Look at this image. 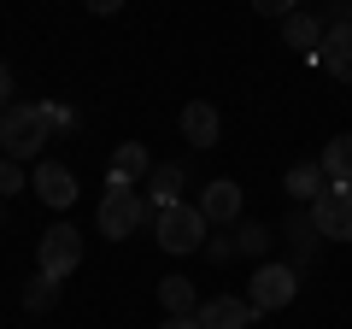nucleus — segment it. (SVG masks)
Returning a JSON list of instances; mask_svg holds the SVG:
<instances>
[{"label":"nucleus","instance_id":"obj_17","mask_svg":"<svg viewBox=\"0 0 352 329\" xmlns=\"http://www.w3.org/2000/svg\"><path fill=\"white\" fill-rule=\"evenodd\" d=\"M282 189H288L294 200H317V194H323V164H294L288 177H282Z\"/></svg>","mask_w":352,"mask_h":329},{"label":"nucleus","instance_id":"obj_16","mask_svg":"<svg viewBox=\"0 0 352 329\" xmlns=\"http://www.w3.org/2000/svg\"><path fill=\"white\" fill-rule=\"evenodd\" d=\"M317 164H323V182H352V136H335Z\"/></svg>","mask_w":352,"mask_h":329},{"label":"nucleus","instance_id":"obj_3","mask_svg":"<svg viewBox=\"0 0 352 329\" xmlns=\"http://www.w3.org/2000/svg\"><path fill=\"white\" fill-rule=\"evenodd\" d=\"M100 235H112V241H124V235H135L141 224H147V200H141L135 189H124V182H106V194H100Z\"/></svg>","mask_w":352,"mask_h":329},{"label":"nucleus","instance_id":"obj_27","mask_svg":"<svg viewBox=\"0 0 352 329\" xmlns=\"http://www.w3.org/2000/svg\"><path fill=\"white\" fill-rule=\"evenodd\" d=\"M159 329H200V323H194V317H164Z\"/></svg>","mask_w":352,"mask_h":329},{"label":"nucleus","instance_id":"obj_25","mask_svg":"<svg viewBox=\"0 0 352 329\" xmlns=\"http://www.w3.org/2000/svg\"><path fill=\"white\" fill-rule=\"evenodd\" d=\"M47 118H53V129H76V112H65V106H47Z\"/></svg>","mask_w":352,"mask_h":329},{"label":"nucleus","instance_id":"obj_22","mask_svg":"<svg viewBox=\"0 0 352 329\" xmlns=\"http://www.w3.org/2000/svg\"><path fill=\"white\" fill-rule=\"evenodd\" d=\"M212 265H223V259H235V235H206V247H200Z\"/></svg>","mask_w":352,"mask_h":329},{"label":"nucleus","instance_id":"obj_7","mask_svg":"<svg viewBox=\"0 0 352 329\" xmlns=\"http://www.w3.org/2000/svg\"><path fill=\"white\" fill-rule=\"evenodd\" d=\"M252 317H258V312L247 306V294H212V300H200L194 323H200V329H247Z\"/></svg>","mask_w":352,"mask_h":329},{"label":"nucleus","instance_id":"obj_4","mask_svg":"<svg viewBox=\"0 0 352 329\" xmlns=\"http://www.w3.org/2000/svg\"><path fill=\"white\" fill-rule=\"evenodd\" d=\"M76 265H82V229H71V224L41 229V247H36V270H41V277L65 282Z\"/></svg>","mask_w":352,"mask_h":329},{"label":"nucleus","instance_id":"obj_20","mask_svg":"<svg viewBox=\"0 0 352 329\" xmlns=\"http://www.w3.org/2000/svg\"><path fill=\"white\" fill-rule=\"evenodd\" d=\"M235 253L264 259V253H270V229H264V224H235Z\"/></svg>","mask_w":352,"mask_h":329},{"label":"nucleus","instance_id":"obj_2","mask_svg":"<svg viewBox=\"0 0 352 329\" xmlns=\"http://www.w3.org/2000/svg\"><path fill=\"white\" fill-rule=\"evenodd\" d=\"M153 229H159V247L164 253H200L206 235H212V224H206L200 206H164V212H153Z\"/></svg>","mask_w":352,"mask_h":329},{"label":"nucleus","instance_id":"obj_19","mask_svg":"<svg viewBox=\"0 0 352 329\" xmlns=\"http://www.w3.org/2000/svg\"><path fill=\"white\" fill-rule=\"evenodd\" d=\"M53 300H59V282L36 270V277L24 282V306H30V312H53Z\"/></svg>","mask_w":352,"mask_h":329},{"label":"nucleus","instance_id":"obj_21","mask_svg":"<svg viewBox=\"0 0 352 329\" xmlns=\"http://www.w3.org/2000/svg\"><path fill=\"white\" fill-rule=\"evenodd\" d=\"M18 189H30V177H24V164H18V159H0V200H12Z\"/></svg>","mask_w":352,"mask_h":329},{"label":"nucleus","instance_id":"obj_5","mask_svg":"<svg viewBox=\"0 0 352 329\" xmlns=\"http://www.w3.org/2000/svg\"><path fill=\"white\" fill-rule=\"evenodd\" d=\"M300 294V265H258L247 282V306L252 312H282Z\"/></svg>","mask_w":352,"mask_h":329},{"label":"nucleus","instance_id":"obj_26","mask_svg":"<svg viewBox=\"0 0 352 329\" xmlns=\"http://www.w3.org/2000/svg\"><path fill=\"white\" fill-rule=\"evenodd\" d=\"M82 6H88V12H100V18H106V12H118L124 0H82Z\"/></svg>","mask_w":352,"mask_h":329},{"label":"nucleus","instance_id":"obj_9","mask_svg":"<svg viewBox=\"0 0 352 329\" xmlns=\"http://www.w3.org/2000/svg\"><path fill=\"white\" fill-rule=\"evenodd\" d=\"M30 189H36V200L53 206V212H65V206L76 200V177L65 171V164H53V159H36V177H30Z\"/></svg>","mask_w":352,"mask_h":329},{"label":"nucleus","instance_id":"obj_15","mask_svg":"<svg viewBox=\"0 0 352 329\" xmlns=\"http://www.w3.org/2000/svg\"><path fill=\"white\" fill-rule=\"evenodd\" d=\"M282 41H288V47H300V53H317L323 24H317L311 12H288V18H282Z\"/></svg>","mask_w":352,"mask_h":329},{"label":"nucleus","instance_id":"obj_10","mask_svg":"<svg viewBox=\"0 0 352 329\" xmlns=\"http://www.w3.org/2000/svg\"><path fill=\"white\" fill-rule=\"evenodd\" d=\"M182 141H194V147H217V141H223V118H217L212 100L182 106Z\"/></svg>","mask_w":352,"mask_h":329},{"label":"nucleus","instance_id":"obj_13","mask_svg":"<svg viewBox=\"0 0 352 329\" xmlns=\"http://www.w3.org/2000/svg\"><path fill=\"white\" fill-rule=\"evenodd\" d=\"M176 194H182V171L176 164H153L147 171V206L164 212V206H176Z\"/></svg>","mask_w":352,"mask_h":329},{"label":"nucleus","instance_id":"obj_14","mask_svg":"<svg viewBox=\"0 0 352 329\" xmlns=\"http://www.w3.org/2000/svg\"><path fill=\"white\" fill-rule=\"evenodd\" d=\"M159 306H164L170 317H194V312H200V294H194L188 277H164V282H159Z\"/></svg>","mask_w":352,"mask_h":329},{"label":"nucleus","instance_id":"obj_28","mask_svg":"<svg viewBox=\"0 0 352 329\" xmlns=\"http://www.w3.org/2000/svg\"><path fill=\"white\" fill-rule=\"evenodd\" d=\"M346 24H352V0H346Z\"/></svg>","mask_w":352,"mask_h":329},{"label":"nucleus","instance_id":"obj_24","mask_svg":"<svg viewBox=\"0 0 352 329\" xmlns=\"http://www.w3.org/2000/svg\"><path fill=\"white\" fill-rule=\"evenodd\" d=\"M12 106V71H6V59H0V112Z\"/></svg>","mask_w":352,"mask_h":329},{"label":"nucleus","instance_id":"obj_12","mask_svg":"<svg viewBox=\"0 0 352 329\" xmlns=\"http://www.w3.org/2000/svg\"><path fill=\"white\" fill-rule=\"evenodd\" d=\"M147 171H153L147 147H141V141H124V147L112 153V177H106V182H124V189H135V182L147 177Z\"/></svg>","mask_w":352,"mask_h":329},{"label":"nucleus","instance_id":"obj_8","mask_svg":"<svg viewBox=\"0 0 352 329\" xmlns=\"http://www.w3.org/2000/svg\"><path fill=\"white\" fill-rule=\"evenodd\" d=\"M311 65H323L335 83H352V24H329L317 53H311Z\"/></svg>","mask_w":352,"mask_h":329},{"label":"nucleus","instance_id":"obj_11","mask_svg":"<svg viewBox=\"0 0 352 329\" xmlns=\"http://www.w3.org/2000/svg\"><path fill=\"white\" fill-rule=\"evenodd\" d=\"M200 212H206V224H241V182H229V177L206 182Z\"/></svg>","mask_w":352,"mask_h":329},{"label":"nucleus","instance_id":"obj_18","mask_svg":"<svg viewBox=\"0 0 352 329\" xmlns=\"http://www.w3.org/2000/svg\"><path fill=\"white\" fill-rule=\"evenodd\" d=\"M288 241H294V253H300V265H305V259H311V247H317L311 212H294V217H288Z\"/></svg>","mask_w":352,"mask_h":329},{"label":"nucleus","instance_id":"obj_1","mask_svg":"<svg viewBox=\"0 0 352 329\" xmlns=\"http://www.w3.org/2000/svg\"><path fill=\"white\" fill-rule=\"evenodd\" d=\"M47 136H53V118H47V106H6L0 112V153L6 159H36L41 147H47Z\"/></svg>","mask_w":352,"mask_h":329},{"label":"nucleus","instance_id":"obj_6","mask_svg":"<svg viewBox=\"0 0 352 329\" xmlns=\"http://www.w3.org/2000/svg\"><path fill=\"white\" fill-rule=\"evenodd\" d=\"M311 224L323 241H352V189L346 182H323V194L311 200Z\"/></svg>","mask_w":352,"mask_h":329},{"label":"nucleus","instance_id":"obj_23","mask_svg":"<svg viewBox=\"0 0 352 329\" xmlns=\"http://www.w3.org/2000/svg\"><path fill=\"white\" fill-rule=\"evenodd\" d=\"M252 12H258V18H288L294 0H252Z\"/></svg>","mask_w":352,"mask_h":329}]
</instances>
